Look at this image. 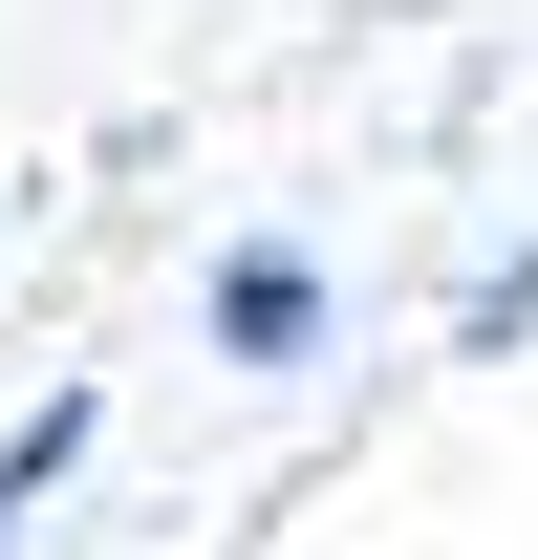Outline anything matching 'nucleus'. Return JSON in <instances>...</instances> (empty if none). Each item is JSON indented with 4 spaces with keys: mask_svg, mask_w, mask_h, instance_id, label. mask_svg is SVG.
I'll return each instance as SVG.
<instances>
[{
    "mask_svg": "<svg viewBox=\"0 0 538 560\" xmlns=\"http://www.w3.org/2000/svg\"><path fill=\"white\" fill-rule=\"evenodd\" d=\"M215 366H324V259L302 237H237L215 259Z\"/></svg>",
    "mask_w": 538,
    "mask_h": 560,
    "instance_id": "f257e3e1",
    "label": "nucleus"
},
{
    "mask_svg": "<svg viewBox=\"0 0 538 560\" xmlns=\"http://www.w3.org/2000/svg\"><path fill=\"white\" fill-rule=\"evenodd\" d=\"M66 475H86V388H44V410L0 431V539H22V517H44V495H66Z\"/></svg>",
    "mask_w": 538,
    "mask_h": 560,
    "instance_id": "f03ea898",
    "label": "nucleus"
},
{
    "mask_svg": "<svg viewBox=\"0 0 538 560\" xmlns=\"http://www.w3.org/2000/svg\"><path fill=\"white\" fill-rule=\"evenodd\" d=\"M0 560H22V539H0Z\"/></svg>",
    "mask_w": 538,
    "mask_h": 560,
    "instance_id": "7ed1b4c3",
    "label": "nucleus"
}]
</instances>
